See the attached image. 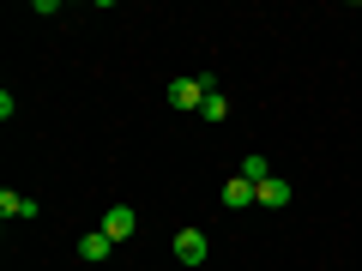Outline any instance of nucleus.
<instances>
[{
  "mask_svg": "<svg viewBox=\"0 0 362 271\" xmlns=\"http://www.w3.org/2000/svg\"><path fill=\"white\" fill-rule=\"evenodd\" d=\"M0 217L6 223H30V217H42V205L30 193H13V187H6V193H0Z\"/></svg>",
  "mask_w": 362,
  "mask_h": 271,
  "instance_id": "1",
  "label": "nucleus"
},
{
  "mask_svg": "<svg viewBox=\"0 0 362 271\" xmlns=\"http://www.w3.org/2000/svg\"><path fill=\"white\" fill-rule=\"evenodd\" d=\"M133 229H139V211H133V205H109L103 211V235H109V241H127Z\"/></svg>",
  "mask_w": 362,
  "mask_h": 271,
  "instance_id": "2",
  "label": "nucleus"
},
{
  "mask_svg": "<svg viewBox=\"0 0 362 271\" xmlns=\"http://www.w3.org/2000/svg\"><path fill=\"white\" fill-rule=\"evenodd\" d=\"M169 103H175V109H199V103H206L199 73H194V78H169Z\"/></svg>",
  "mask_w": 362,
  "mask_h": 271,
  "instance_id": "3",
  "label": "nucleus"
},
{
  "mask_svg": "<svg viewBox=\"0 0 362 271\" xmlns=\"http://www.w3.org/2000/svg\"><path fill=\"white\" fill-rule=\"evenodd\" d=\"M175 259L181 265H206V229H181L175 235Z\"/></svg>",
  "mask_w": 362,
  "mask_h": 271,
  "instance_id": "4",
  "label": "nucleus"
},
{
  "mask_svg": "<svg viewBox=\"0 0 362 271\" xmlns=\"http://www.w3.org/2000/svg\"><path fill=\"white\" fill-rule=\"evenodd\" d=\"M223 205H230V211H247V205H259V187H254V181H242V175H235L230 187H223Z\"/></svg>",
  "mask_w": 362,
  "mask_h": 271,
  "instance_id": "5",
  "label": "nucleus"
},
{
  "mask_svg": "<svg viewBox=\"0 0 362 271\" xmlns=\"http://www.w3.org/2000/svg\"><path fill=\"white\" fill-rule=\"evenodd\" d=\"M290 193H296V187H290L284 175H272L266 187H259V205H266V211H284V205H290Z\"/></svg>",
  "mask_w": 362,
  "mask_h": 271,
  "instance_id": "6",
  "label": "nucleus"
},
{
  "mask_svg": "<svg viewBox=\"0 0 362 271\" xmlns=\"http://www.w3.org/2000/svg\"><path fill=\"white\" fill-rule=\"evenodd\" d=\"M109 247H115V241H109L103 229H90L85 241H78V259H90V265H97V259H109Z\"/></svg>",
  "mask_w": 362,
  "mask_h": 271,
  "instance_id": "7",
  "label": "nucleus"
},
{
  "mask_svg": "<svg viewBox=\"0 0 362 271\" xmlns=\"http://www.w3.org/2000/svg\"><path fill=\"white\" fill-rule=\"evenodd\" d=\"M242 181H254V187H266V181H272V163H266L259 151H247V157H242Z\"/></svg>",
  "mask_w": 362,
  "mask_h": 271,
  "instance_id": "8",
  "label": "nucleus"
},
{
  "mask_svg": "<svg viewBox=\"0 0 362 271\" xmlns=\"http://www.w3.org/2000/svg\"><path fill=\"white\" fill-rule=\"evenodd\" d=\"M199 115H206V121H230V97H223V90H211L206 103H199Z\"/></svg>",
  "mask_w": 362,
  "mask_h": 271,
  "instance_id": "9",
  "label": "nucleus"
}]
</instances>
